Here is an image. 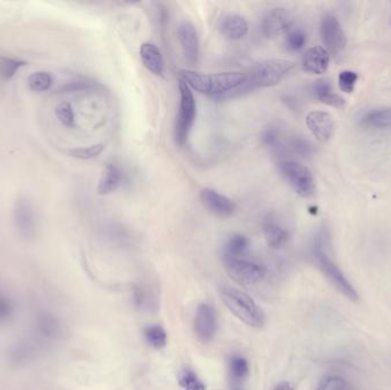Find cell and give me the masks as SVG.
Segmentation results:
<instances>
[{"label": "cell", "instance_id": "obj_1", "mask_svg": "<svg viewBox=\"0 0 391 390\" xmlns=\"http://www.w3.org/2000/svg\"><path fill=\"white\" fill-rule=\"evenodd\" d=\"M179 77L192 90L213 98H226L243 85L246 73L230 71L209 75L183 69L179 71Z\"/></svg>", "mask_w": 391, "mask_h": 390}, {"label": "cell", "instance_id": "obj_2", "mask_svg": "<svg viewBox=\"0 0 391 390\" xmlns=\"http://www.w3.org/2000/svg\"><path fill=\"white\" fill-rule=\"evenodd\" d=\"M293 67H294L293 62L281 60V58H273V60L260 62L251 69L249 73H246V78L243 85L232 93L229 98L243 96L245 93L252 92L258 88L276 86L291 73Z\"/></svg>", "mask_w": 391, "mask_h": 390}, {"label": "cell", "instance_id": "obj_3", "mask_svg": "<svg viewBox=\"0 0 391 390\" xmlns=\"http://www.w3.org/2000/svg\"><path fill=\"white\" fill-rule=\"evenodd\" d=\"M326 247H328V234L325 232H320L317 235L315 244H313V257L316 260L317 266L320 269V272L324 274L325 277L328 278L330 283L345 298L353 301V302H358L360 298V293L357 291L356 287L351 284V282L348 279L341 268L326 253Z\"/></svg>", "mask_w": 391, "mask_h": 390}, {"label": "cell", "instance_id": "obj_4", "mask_svg": "<svg viewBox=\"0 0 391 390\" xmlns=\"http://www.w3.org/2000/svg\"><path fill=\"white\" fill-rule=\"evenodd\" d=\"M221 299L226 308L241 322L251 327H262L266 322L264 310L249 294L241 289L224 287L220 289Z\"/></svg>", "mask_w": 391, "mask_h": 390}, {"label": "cell", "instance_id": "obj_5", "mask_svg": "<svg viewBox=\"0 0 391 390\" xmlns=\"http://www.w3.org/2000/svg\"><path fill=\"white\" fill-rule=\"evenodd\" d=\"M179 92H180V104H179L177 122L174 128V138L177 145L183 147L188 141L190 132L196 122L197 103L194 100L192 88L182 81L179 83Z\"/></svg>", "mask_w": 391, "mask_h": 390}, {"label": "cell", "instance_id": "obj_6", "mask_svg": "<svg viewBox=\"0 0 391 390\" xmlns=\"http://www.w3.org/2000/svg\"><path fill=\"white\" fill-rule=\"evenodd\" d=\"M279 171L298 196L309 198L315 194L316 183L307 166L296 160L286 159L279 163Z\"/></svg>", "mask_w": 391, "mask_h": 390}, {"label": "cell", "instance_id": "obj_7", "mask_svg": "<svg viewBox=\"0 0 391 390\" xmlns=\"http://www.w3.org/2000/svg\"><path fill=\"white\" fill-rule=\"evenodd\" d=\"M226 272L232 281L244 287H251L262 281L267 276V268L252 261L241 257H224Z\"/></svg>", "mask_w": 391, "mask_h": 390}, {"label": "cell", "instance_id": "obj_8", "mask_svg": "<svg viewBox=\"0 0 391 390\" xmlns=\"http://www.w3.org/2000/svg\"><path fill=\"white\" fill-rule=\"evenodd\" d=\"M15 228L21 237L29 240L35 238L37 232V219L35 208L28 197L20 196L13 208Z\"/></svg>", "mask_w": 391, "mask_h": 390}, {"label": "cell", "instance_id": "obj_9", "mask_svg": "<svg viewBox=\"0 0 391 390\" xmlns=\"http://www.w3.org/2000/svg\"><path fill=\"white\" fill-rule=\"evenodd\" d=\"M320 35L326 51L332 54H340L347 45V37L340 21L334 15L325 16L320 24Z\"/></svg>", "mask_w": 391, "mask_h": 390}, {"label": "cell", "instance_id": "obj_10", "mask_svg": "<svg viewBox=\"0 0 391 390\" xmlns=\"http://www.w3.org/2000/svg\"><path fill=\"white\" fill-rule=\"evenodd\" d=\"M194 334L198 340L203 344H209L217 331V315L213 307L207 304L198 306L194 322Z\"/></svg>", "mask_w": 391, "mask_h": 390}, {"label": "cell", "instance_id": "obj_11", "mask_svg": "<svg viewBox=\"0 0 391 390\" xmlns=\"http://www.w3.org/2000/svg\"><path fill=\"white\" fill-rule=\"evenodd\" d=\"M199 197L204 207L212 214H214L215 217H222V219L230 217L235 213L237 208L235 202L230 198L221 195L214 189L204 188L200 191Z\"/></svg>", "mask_w": 391, "mask_h": 390}, {"label": "cell", "instance_id": "obj_12", "mask_svg": "<svg viewBox=\"0 0 391 390\" xmlns=\"http://www.w3.org/2000/svg\"><path fill=\"white\" fill-rule=\"evenodd\" d=\"M177 39L180 41L186 61L190 66H194L199 58V39L194 24L190 21H182L177 26Z\"/></svg>", "mask_w": 391, "mask_h": 390}, {"label": "cell", "instance_id": "obj_13", "mask_svg": "<svg viewBox=\"0 0 391 390\" xmlns=\"http://www.w3.org/2000/svg\"><path fill=\"white\" fill-rule=\"evenodd\" d=\"M293 28V19L284 9H273L266 14L261 29L267 38L279 37L290 31Z\"/></svg>", "mask_w": 391, "mask_h": 390}, {"label": "cell", "instance_id": "obj_14", "mask_svg": "<svg viewBox=\"0 0 391 390\" xmlns=\"http://www.w3.org/2000/svg\"><path fill=\"white\" fill-rule=\"evenodd\" d=\"M306 124L311 134L322 143L330 141L335 130L333 117L326 111L316 110L308 113Z\"/></svg>", "mask_w": 391, "mask_h": 390}, {"label": "cell", "instance_id": "obj_15", "mask_svg": "<svg viewBox=\"0 0 391 390\" xmlns=\"http://www.w3.org/2000/svg\"><path fill=\"white\" fill-rule=\"evenodd\" d=\"M360 125L374 133H391V107L368 110L360 117Z\"/></svg>", "mask_w": 391, "mask_h": 390}, {"label": "cell", "instance_id": "obj_16", "mask_svg": "<svg viewBox=\"0 0 391 390\" xmlns=\"http://www.w3.org/2000/svg\"><path fill=\"white\" fill-rule=\"evenodd\" d=\"M302 66L308 73L323 75L330 66V53L322 46L311 47L303 55Z\"/></svg>", "mask_w": 391, "mask_h": 390}, {"label": "cell", "instance_id": "obj_17", "mask_svg": "<svg viewBox=\"0 0 391 390\" xmlns=\"http://www.w3.org/2000/svg\"><path fill=\"white\" fill-rule=\"evenodd\" d=\"M219 26L221 34L230 41H241L249 35V24L245 18L239 14L229 13L224 15V18L221 19Z\"/></svg>", "mask_w": 391, "mask_h": 390}, {"label": "cell", "instance_id": "obj_18", "mask_svg": "<svg viewBox=\"0 0 391 390\" xmlns=\"http://www.w3.org/2000/svg\"><path fill=\"white\" fill-rule=\"evenodd\" d=\"M140 58L142 61L145 69L156 76H162L164 73V58H162L160 49L151 43H143L140 47Z\"/></svg>", "mask_w": 391, "mask_h": 390}, {"label": "cell", "instance_id": "obj_19", "mask_svg": "<svg viewBox=\"0 0 391 390\" xmlns=\"http://www.w3.org/2000/svg\"><path fill=\"white\" fill-rule=\"evenodd\" d=\"M122 172L118 166L115 164H108L100 178L99 185L96 189L98 194L105 196L116 191L119 185H122Z\"/></svg>", "mask_w": 391, "mask_h": 390}, {"label": "cell", "instance_id": "obj_20", "mask_svg": "<svg viewBox=\"0 0 391 390\" xmlns=\"http://www.w3.org/2000/svg\"><path fill=\"white\" fill-rule=\"evenodd\" d=\"M313 93L318 101L330 107L340 108L345 104V98L333 92L328 79H319L315 81V84L313 85Z\"/></svg>", "mask_w": 391, "mask_h": 390}, {"label": "cell", "instance_id": "obj_21", "mask_svg": "<svg viewBox=\"0 0 391 390\" xmlns=\"http://www.w3.org/2000/svg\"><path fill=\"white\" fill-rule=\"evenodd\" d=\"M264 237L271 249H281L288 240V232L277 223L267 222L264 226Z\"/></svg>", "mask_w": 391, "mask_h": 390}, {"label": "cell", "instance_id": "obj_22", "mask_svg": "<svg viewBox=\"0 0 391 390\" xmlns=\"http://www.w3.org/2000/svg\"><path fill=\"white\" fill-rule=\"evenodd\" d=\"M53 76L46 71H36L28 77L26 84L32 92L43 93L50 90L52 87Z\"/></svg>", "mask_w": 391, "mask_h": 390}, {"label": "cell", "instance_id": "obj_23", "mask_svg": "<svg viewBox=\"0 0 391 390\" xmlns=\"http://www.w3.org/2000/svg\"><path fill=\"white\" fill-rule=\"evenodd\" d=\"M145 338L155 349H162L167 344V333L160 325H150L145 327Z\"/></svg>", "mask_w": 391, "mask_h": 390}, {"label": "cell", "instance_id": "obj_24", "mask_svg": "<svg viewBox=\"0 0 391 390\" xmlns=\"http://www.w3.org/2000/svg\"><path fill=\"white\" fill-rule=\"evenodd\" d=\"M249 242L244 235L236 234L226 245V257H241L249 249Z\"/></svg>", "mask_w": 391, "mask_h": 390}, {"label": "cell", "instance_id": "obj_25", "mask_svg": "<svg viewBox=\"0 0 391 390\" xmlns=\"http://www.w3.org/2000/svg\"><path fill=\"white\" fill-rule=\"evenodd\" d=\"M307 43V35L301 28H292L287 32L285 38V46L290 52H298Z\"/></svg>", "mask_w": 391, "mask_h": 390}, {"label": "cell", "instance_id": "obj_26", "mask_svg": "<svg viewBox=\"0 0 391 390\" xmlns=\"http://www.w3.org/2000/svg\"><path fill=\"white\" fill-rule=\"evenodd\" d=\"M26 62L9 56H0V76L5 79H11L18 73Z\"/></svg>", "mask_w": 391, "mask_h": 390}, {"label": "cell", "instance_id": "obj_27", "mask_svg": "<svg viewBox=\"0 0 391 390\" xmlns=\"http://www.w3.org/2000/svg\"><path fill=\"white\" fill-rule=\"evenodd\" d=\"M56 116L58 122L68 128H73L75 126V115L71 104L68 102H62L56 108Z\"/></svg>", "mask_w": 391, "mask_h": 390}, {"label": "cell", "instance_id": "obj_28", "mask_svg": "<svg viewBox=\"0 0 391 390\" xmlns=\"http://www.w3.org/2000/svg\"><path fill=\"white\" fill-rule=\"evenodd\" d=\"M105 150V145L103 143H96V145H90V147L75 148L68 151L70 157H73L75 159L80 160H90V159L96 158L101 155L102 151Z\"/></svg>", "mask_w": 391, "mask_h": 390}, {"label": "cell", "instance_id": "obj_29", "mask_svg": "<svg viewBox=\"0 0 391 390\" xmlns=\"http://www.w3.org/2000/svg\"><path fill=\"white\" fill-rule=\"evenodd\" d=\"M230 374L235 381H241L249 372V361L241 356H234L229 365Z\"/></svg>", "mask_w": 391, "mask_h": 390}, {"label": "cell", "instance_id": "obj_30", "mask_svg": "<svg viewBox=\"0 0 391 390\" xmlns=\"http://www.w3.org/2000/svg\"><path fill=\"white\" fill-rule=\"evenodd\" d=\"M179 384L184 390H206L205 384L200 380L197 373H194L192 370L183 371L181 373Z\"/></svg>", "mask_w": 391, "mask_h": 390}, {"label": "cell", "instance_id": "obj_31", "mask_svg": "<svg viewBox=\"0 0 391 390\" xmlns=\"http://www.w3.org/2000/svg\"><path fill=\"white\" fill-rule=\"evenodd\" d=\"M349 386L347 380L339 376H328L319 382L316 390H345Z\"/></svg>", "mask_w": 391, "mask_h": 390}, {"label": "cell", "instance_id": "obj_32", "mask_svg": "<svg viewBox=\"0 0 391 390\" xmlns=\"http://www.w3.org/2000/svg\"><path fill=\"white\" fill-rule=\"evenodd\" d=\"M358 81V75L350 70L342 71L339 75V87L342 92L353 93Z\"/></svg>", "mask_w": 391, "mask_h": 390}, {"label": "cell", "instance_id": "obj_33", "mask_svg": "<svg viewBox=\"0 0 391 390\" xmlns=\"http://www.w3.org/2000/svg\"><path fill=\"white\" fill-rule=\"evenodd\" d=\"M291 149L294 153H298L300 156L307 157L311 156L313 153V145L307 141V140L302 139V138H294L292 139L290 143Z\"/></svg>", "mask_w": 391, "mask_h": 390}, {"label": "cell", "instance_id": "obj_34", "mask_svg": "<svg viewBox=\"0 0 391 390\" xmlns=\"http://www.w3.org/2000/svg\"><path fill=\"white\" fill-rule=\"evenodd\" d=\"M264 145L275 147L278 143L279 132L273 128H267L261 136Z\"/></svg>", "mask_w": 391, "mask_h": 390}, {"label": "cell", "instance_id": "obj_35", "mask_svg": "<svg viewBox=\"0 0 391 390\" xmlns=\"http://www.w3.org/2000/svg\"><path fill=\"white\" fill-rule=\"evenodd\" d=\"M273 390H294V388L291 386L290 382L283 381L277 384Z\"/></svg>", "mask_w": 391, "mask_h": 390}, {"label": "cell", "instance_id": "obj_36", "mask_svg": "<svg viewBox=\"0 0 391 390\" xmlns=\"http://www.w3.org/2000/svg\"><path fill=\"white\" fill-rule=\"evenodd\" d=\"M345 390H356V389H354V388L351 387L350 384H349V386H348V387L345 388Z\"/></svg>", "mask_w": 391, "mask_h": 390}]
</instances>
